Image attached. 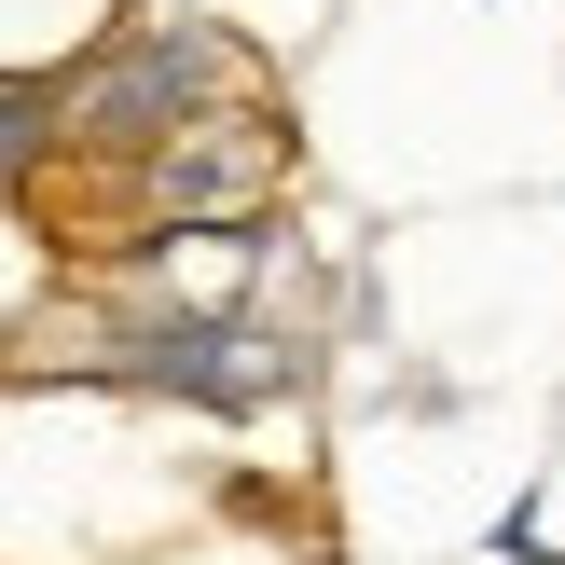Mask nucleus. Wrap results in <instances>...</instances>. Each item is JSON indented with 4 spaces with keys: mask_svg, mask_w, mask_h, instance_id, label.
<instances>
[{
    "mask_svg": "<svg viewBox=\"0 0 565 565\" xmlns=\"http://www.w3.org/2000/svg\"><path fill=\"white\" fill-rule=\"evenodd\" d=\"M55 166H110V235L97 248H152V235H248V221L290 193V110L263 97V83H235V97L180 110L166 138H138V152H55Z\"/></svg>",
    "mask_w": 565,
    "mask_h": 565,
    "instance_id": "obj_1",
    "label": "nucleus"
},
{
    "mask_svg": "<svg viewBox=\"0 0 565 565\" xmlns=\"http://www.w3.org/2000/svg\"><path fill=\"white\" fill-rule=\"evenodd\" d=\"M235 83H263L248 42H221L207 14H138L125 42H97L83 70H55V152H138V138H166L180 110L235 97Z\"/></svg>",
    "mask_w": 565,
    "mask_h": 565,
    "instance_id": "obj_2",
    "label": "nucleus"
}]
</instances>
